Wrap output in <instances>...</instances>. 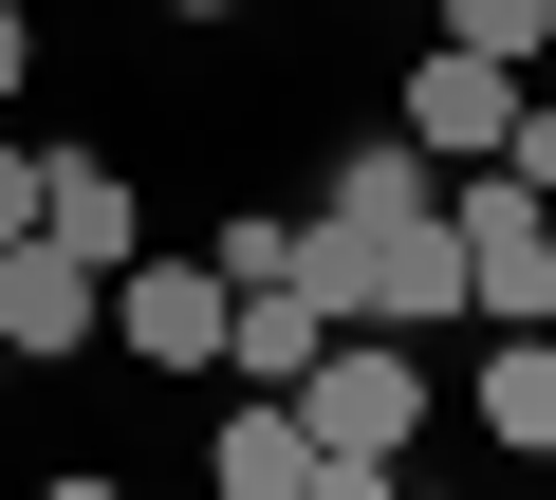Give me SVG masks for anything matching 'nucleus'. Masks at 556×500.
Instances as JSON below:
<instances>
[{"label": "nucleus", "mask_w": 556, "mask_h": 500, "mask_svg": "<svg viewBox=\"0 0 556 500\" xmlns=\"http://www.w3.org/2000/svg\"><path fill=\"white\" fill-rule=\"evenodd\" d=\"M464 408H482V445H501V463H556V316H538V334H482Z\"/></svg>", "instance_id": "obj_8"}, {"label": "nucleus", "mask_w": 556, "mask_h": 500, "mask_svg": "<svg viewBox=\"0 0 556 500\" xmlns=\"http://www.w3.org/2000/svg\"><path fill=\"white\" fill-rule=\"evenodd\" d=\"M20 75H38V0H0V112H20Z\"/></svg>", "instance_id": "obj_16"}, {"label": "nucleus", "mask_w": 556, "mask_h": 500, "mask_svg": "<svg viewBox=\"0 0 556 500\" xmlns=\"http://www.w3.org/2000/svg\"><path fill=\"white\" fill-rule=\"evenodd\" d=\"M298 463H316V426H298V389H241V408L204 426V482H223V500H298Z\"/></svg>", "instance_id": "obj_9"}, {"label": "nucleus", "mask_w": 556, "mask_h": 500, "mask_svg": "<svg viewBox=\"0 0 556 500\" xmlns=\"http://www.w3.org/2000/svg\"><path fill=\"white\" fill-rule=\"evenodd\" d=\"M445 241H464V316L482 334H538L556 316V204L519 167H445Z\"/></svg>", "instance_id": "obj_2"}, {"label": "nucleus", "mask_w": 556, "mask_h": 500, "mask_svg": "<svg viewBox=\"0 0 556 500\" xmlns=\"http://www.w3.org/2000/svg\"><path fill=\"white\" fill-rule=\"evenodd\" d=\"M390 500H408V482H390Z\"/></svg>", "instance_id": "obj_21"}, {"label": "nucleus", "mask_w": 556, "mask_h": 500, "mask_svg": "<svg viewBox=\"0 0 556 500\" xmlns=\"http://www.w3.org/2000/svg\"><path fill=\"white\" fill-rule=\"evenodd\" d=\"M501 167H519V185L556 204V93H519V130H501Z\"/></svg>", "instance_id": "obj_14"}, {"label": "nucleus", "mask_w": 556, "mask_h": 500, "mask_svg": "<svg viewBox=\"0 0 556 500\" xmlns=\"http://www.w3.org/2000/svg\"><path fill=\"white\" fill-rule=\"evenodd\" d=\"M316 352H334V316H316V297H298V279H260V297H241V316H223V371H241V389H298V371H316Z\"/></svg>", "instance_id": "obj_10"}, {"label": "nucleus", "mask_w": 556, "mask_h": 500, "mask_svg": "<svg viewBox=\"0 0 556 500\" xmlns=\"http://www.w3.org/2000/svg\"><path fill=\"white\" fill-rule=\"evenodd\" d=\"M519 93H538L519 56H464V38H427V56H408V112H390V130H408L427 167H501V130H519Z\"/></svg>", "instance_id": "obj_5"}, {"label": "nucleus", "mask_w": 556, "mask_h": 500, "mask_svg": "<svg viewBox=\"0 0 556 500\" xmlns=\"http://www.w3.org/2000/svg\"><path fill=\"white\" fill-rule=\"evenodd\" d=\"M93 334H112V279L75 260V241H0V352L56 371V352H93Z\"/></svg>", "instance_id": "obj_6"}, {"label": "nucleus", "mask_w": 556, "mask_h": 500, "mask_svg": "<svg viewBox=\"0 0 556 500\" xmlns=\"http://www.w3.org/2000/svg\"><path fill=\"white\" fill-rule=\"evenodd\" d=\"M427 20H445V38H464V56H519V75H538V56H556V0H427Z\"/></svg>", "instance_id": "obj_13"}, {"label": "nucleus", "mask_w": 556, "mask_h": 500, "mask_svg": "<svg viewBox=\"0 0 556 500\" xmlns=\"http://www.w3.org/2000/svg\"><path fill=\"white\" fill-rule=\"evenodd\" d=\"M204 260H223V297L298 279V204H223V222H204Z\"/></svg>", "instance_id": "obj_12"}, {"label": "nucleus", "mask_w": 556, "mask_h": 500, "mask_svg": "<svg viewBox=\"0 0 556 500\" xmlns=\"http://www.w3.org/2000/svg\"><path fill=\"white\" fill-rule=\"evenodd\" d=\"M298 500H390V463H353V445H316V463H298Z\"/></svg>", "instance_id": "obj_15"}, {"label": "nucleus", "mask_w": 556, "mask_h": 500, "mask_svg": "<svg viewBox=\"0 0 556 500\" xmlns=\"http://www.w3.org/2000/svg\"><path fill=\"white\" fill-rule=\"evenodd\" d=\"M298 297L334 334H464V241L445 204H298Z\"/></svg>", "instance_id": "obj_1"}, {"label": "nucleus", "mask_w": 556, "mask_h": 500, "mask_svg": "<svg viewBox=\"0 0 556 500\" xmlns=\"http://www.w3.org/2000/svg\"><path fill=\"white\" fill-rule=\"evenodd\" d=\"M298 426L353 445V463H408V426H427V352H408V334H334V352L298 371Z\"/></svg>", "instance_id": "obj_4"}, {"label": "nucleus", "mask_w": 556, "mask_h": 500, "mask_svg": "<svg viewBox=\"0 0 556 500\" xmlns=\"http://www.w3.org/2000/svg\"><path fill=\"white\" fill-rule=\"evenodd\" d=\"M38 500H130V482H93V463H56V482H38Z\"/></svg>", "instance_id": "obj_18"}, {"label": "nucleus", "mask_w": 556, "mask_h": 500, "mask_svg": "<svg viewBox=\"0 0 556 500\" xmlns=\"http://www.w3.org/2000/svg\"><path fill=\"white\" fill-rule=\"evenodd\" d=\"M149 20H241V0H149Z\"/></svg>", "instance_id": "obj_19"}, {"label": "nucleus", "mask_w": 556, "mask_h": 500, "mask_svg": "<svg viewBox=\"0 0 556 500\" xmlns=\"http://www.w3.org/2000/svg\"><path fill=\"white\" fill-rule=\"evenodd\" d=\"M38 241H75L93 279H112V260H149V204H130V167H112V149H38Z\"/></svg>", "instance_id": "obj_7"}, {"label": "nucleus", "mask_w": 556, "mask_h": 500, "mask_svg": "<svg viewBox=\"0 0 556 500\" xmlns=\"http://www.w3.org/2000/svg\"><path fill=\"white\" fill-rule=\"evenodd\" d=\"M0 241H38V149H0Z\"/></svg>", "instance_id": "obj_17"}, {"label": "nucleus", "mask_w": 556, "mask_h": 500, "mask_svg": "<svg viewBox=\"0 0 556 500\" xmlns=\"http://www.w3.org/2000/svg\"><path fill=\"white\" fill-rule=\"evenodd\" d=\"M223 260H204V241H186V260H167V241H149V260H112V352L167 389V371H223Z\"/></svg>", "instance_id": "obj_3"}, {"label": "nucleus", "mask_w": 556, "mask_h": 500, "mask_svg": "<svg viewBox=\"0 0 556 500\" xmlns=\"http://www.w3.org/2000/svg\"><path fill=\"white\" fill-rule=\"evenodd\" d=\"M316 204H445V167H427V149H408V130H353V149H334V185H316Z\"/></svg>", "instance_id": "obj_11"}, {"label": "nucleus", "mask_w": 556, "mask_h": 500, "mask_svg": "<svg viewBox=\"0 0 556 500\" xmlns=\"http://www.w3.org/2000/svg\"><path fill=\"white\" fill-rule=\"evenodd\" d=\"M0 389H20V352H0Z\"/></svg>", "instance_id": "obj_20"}]
</instances>
